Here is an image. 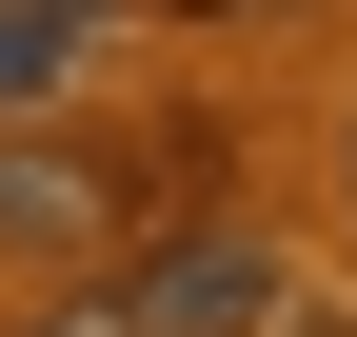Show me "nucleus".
Segmentation results:
<instances>
[{
    "label": "nucleus",
    "mask_w": 357,
    "mask_h": 337,
    "mask_svg": "<svg viewBox=\"0 0 357 337\" xmlns=\"http://www.w3.org/2000/svg\"><path fill=\"white\" fill-rule=\"evenodd\" d=\"M0 337H119V318H0Z\"/></svg>",
    "instance_id": "obj_4"
},
{
    "label": "nucleus",
    "mask_w": 357,
    "mask_h": 337,
    "mask_svg": "<svg viewBox=\"0 0 357 337\" xmlns=\"http://www.w3.org/2000/svg\"><path fill=\"white\" fill-rule=\"evenodd\" d=\"M100 318H119V337H278V238L178 219V238H139V258L100 278Z\"/></svg>",
    "instance_id": "obj_1"
},
{
    "label": "nucleus",
    "mask_w": 357,
    "mask_h": 337,
    "mask_svg": "<svg viewBox=\"0 0 357 337\" xmlns=\"http://www.w3.org/2000/svg\"><path fill=\"white\" fill-rule=\"evenodd\" d=\"M337 179H357V159H337Z\"/></svg>",
    "instance_id": "obj_5"
},
{
    "label": "nucleus",
    "mask_w": 357,
    "mask_h": 337,
    "mask_svg": "<svg viewBox=\"0 0 357 337\" xmlns=\"http://www.w3.org/2000/svg\"><path fill=\"white\" fill-rule=\"evenodd\" d=\"M139 198H159V139H139V159H100V139H40V119H0V258H100Z\"/></svg>",
    "instance_id": "obj_2"
},
{
    "label": "nucleus",
    "mask_w": 357,
    "mask_h": 337,
    "mask_svg": "<svg viewBox=\"0 0 357 337\" xmlns=\"http://www.w3.org/2000/svg\"><path fill=\"white\" fill-rule=\"evenodd\" d=\"M79 40H100V0H0V100H60Z\"/></svg>",
    "instance_id": "obj_3"
}]
</instances>
